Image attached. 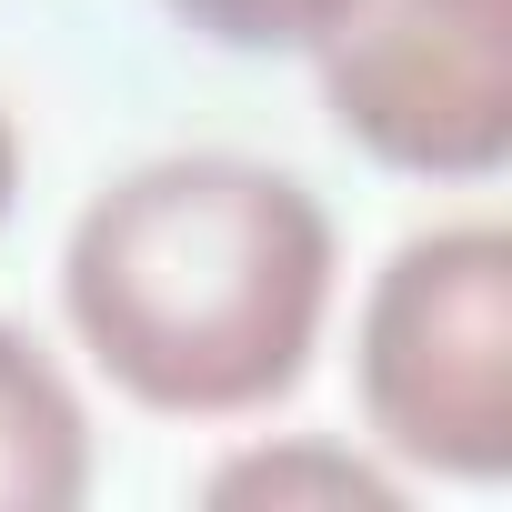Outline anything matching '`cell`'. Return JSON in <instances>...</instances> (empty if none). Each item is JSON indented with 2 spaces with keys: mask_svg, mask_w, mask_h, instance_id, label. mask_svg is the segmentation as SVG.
<instances>
[{
  "mask_svg": "<svg viewBox=\"0 0 512 512\" xmlns=\"http://www.w3.org/2000/svg\"><path fill=\"white\" fill-rule=\"evenodd\" d=\"M61 312L141 412H262L322 352L332 211L312 181L241 151L141 161L81 201L61 241Z\"/></svg>",
  "mask_w": 512,
  "mask_h": 512,
  "instance_id": "obj_1",
  "label": "cell"
},
{
  "mask_svg": "<svg viewBox=\"0 0 512 512\" xmlns=\"http://www.w3.org/2000/svg\"><path fill=\"white\" fill-rule=\"evenodd\" d=\"M352 382L382 452L442 482L512 472V231L442 221L412 231L362 292Z\"/></svg>",
  "mask_w": 512,
  "mask_h": 512,
  "instance_id": "obj_2",
  "label": "cell"
},
{
  "mask_svg": "<svg viewBox=\"0 0 512 512\" xmlns=\"http://www.w3.org/2000/svg\"><path fill=\"white\" fill-rule=\"evenodd\" d=\"M312 61L382 171L492 181L512 161V0H352Z\"/></svg>",
  "mask_w": 512,
  "mask_h": 512,
  "instance_id": "obj_3",
  "label": "cell"
},
{
  "mask_svg": "<svg viewBox=\"0 0 512 512\" xmlns=\"http://www.w3.org/2000/svg\"><path fill=\"white\" fill-rule=\"evenodd\" d=\"M91 492V422L61 362L0 322V512H71Z\"/></svg>",
  "mask_w": 512,
  "mask_h": 512,
  "instance_id": "obj_4",
  "label": "cell"
},
{
  "mask_svg": "<svg viewBox=\"0 0 512 512\" xmlns=\"http://www.w3.org/2000/svg\"><path fill=\"white\" fill-rule=\"evenodd\" d=\"M211 502H312V512H402V482L372 472L362 452H332V442H282V452H241L211 472Z\"/></svg>",
  "mask_w": 512,
  "mask_h": 512,
  "instance_id": "obj_5",
  "label": "cell"
},
{
  "mask_svg": "<svg viewBox=\"0 0 512 512\" xmlns=\"http://www.w3.org/2000/svg\"><path fill=\"white\" fill-rule=\"evenodd\" d=\"M171 11L221 51H322L352 0H171Z\"/></svg>",
  "mask_w": 512,
  "mask_h": 512,
  "instance_id": "obj_6",
  "label": "cell"
},
{
  "mask_svg": "<svg viewBox=\"0 0 512 512\" xmlns=\"http://www.w3.org/2000/svg\"><path fill=\"white\" fill-rule=\"evenodd\" d=\"M11 181H21V141H11V111H0V221H11Z\"/></svg>",
  "mask_w": 512,
  "mask_h": 512,
  "instance_id": "obj_7",
  "label": "cell"
}]
</instances>
